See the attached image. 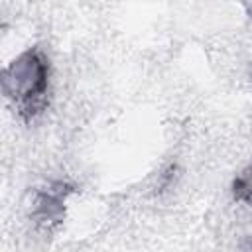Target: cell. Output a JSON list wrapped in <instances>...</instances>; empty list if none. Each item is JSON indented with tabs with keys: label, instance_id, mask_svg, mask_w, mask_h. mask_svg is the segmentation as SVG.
Segmentation results:
<instances>
[{
	"label": "cell",
	"instance_id": "obj_1",
	"mask_svg": "<svg viewBox=\"0 0 252 252\" xmlns=\"http://www.w3.org/2000/svg\"><path fill=\"white\" fill-rule=\"evenodd\" d=\"M49 75V61L37 47L20 53L4 69V94L14 102V106L26 120L35 118L47 106Z\"/></svg>",
	"mask_w": 252,
	"mask_h": 252
},
{
	"label": "cell",
	"instance_id": "obj_2",
	"mask_svg": "<svg viewBox=\"0 0 252 252\" xmlns=\"http://www.w3.org/2000/svg\"><path fill=\"white\" fill-rule=\"evenodd\" d=\"M69 191L71 189L65 183H51V185L43 187L41 191H37L33 209H32V217L39 228L49 232L61 222L63 205H65Z\"/></svg>",
	"mask_w": 252,
	"mask_h": 252
},
{
	"label": "cell",
	"instance_id": "obj_3",
	"mask_svg": "<svg viewBox=\"0 0 252 252\" xmlns=\"http://www.w3.org/2000/svg\"><path fill=\"white\" fill-rule=\"evenodd\" d=\"M232 193L236 197V201L246 203L252 207V163L234 179L232 183Z\"/></svg>",
	"mask_w": 252,
	"mask_h": 252
}]
</instances>
